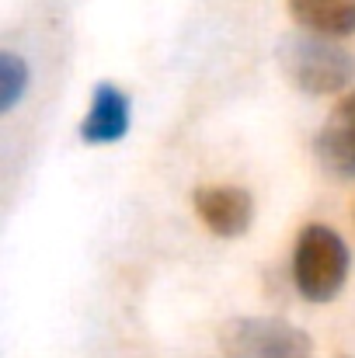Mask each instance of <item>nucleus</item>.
<instances>
[{
  "label": "nucleus",
  "mask_w": 355,
  "mask_h": 358,
  "mask_svg": "<svg viewBox=\"0 0 355 358\" xmlns=\"http://www.w3.org/2000/svg\"><path fill=\"white\" fill-rule=\"evenodd\" d=\"M349 247L335 230L314 223L307 227L296 240V254H293V278L303 299L310 303H328L342 292L345 278H349Z\"/></svg>",
  "instance_id": "f03ea898"
},
{
  "label": "nucleus",
  "mask_w": 355,
  "mask_h": 358,
  "mask_svg": "<svg viewBox=\"0 0 355 358\" xmlns=\"http://www.w3.org/2000/svg\"><path fill=\"white\" fill-rule=\"evenodd\" d=\"M317 160L338 178H355V94L328 112L317 132Z\"/></svg>",
  "instance_id": "39448f33"
},
{
  "label": "nucleus",
  "mask_w": 355,
  "mask_h": 358,
  "mask_svg": "<svg viewBox=\"0 0 355 358\" xmlns=\"http://www.w3.org/2000/svg\"><path fill=\"white\" fill-rule=\"evenodd\" d=\"M129 132V98L116 84H98L91 98V112L81 122V139L91 146L118 143Z\"/></svg>",
  "instance_id": "423d86ee"
},
{
  "label": "nucleus",
  "mask_w": 355,
  "mask_h": 358,
  "mask_svg": "<svg viewBox=\"0 0 355 358\" xmlns=\"http://www.w3.org/2000/svg\"><path fill=\"white\" fill-rule=\"evenodd\" d=\"M192 202H195L199 220L209 227V234H216L223 240L247 234V227L254 220V202L244 188H227V185L199 188L192 195Z\"/></svg>",
  "instance_id": "20e7f679"
},
{
  "label": "nucleus",
  "mask_w": 355,
  "mask_h": 358,
  "mask_svg": "<svg viewBox=\"0 0 355 358\" xmlns=\"http://www.w3.org/2000/svg\"><path fill=\"white\" fill-rule=\"evenodd\" d=\"M289 14L300 28L345 38L355 31V0H289Z\"/></svg>",
  "instance_id": "0eeeda50"
},
{
  "label": "nucleus",
  "mask_w": 355,
  "mask_h": 358,
  "mask_svg": "<svg viewBox=\"0 0 355 358\" xmlns=\"http://www.w3.org/2000/svg\"><path fill=\"white\" fill-rule=\"evenodd\" d=\"M279 66L293 87L303 94H338L352 84L355 56L331 35L296 31L279 42Z\"/></svg>",
  "instance_id": "f257e3e1"
},
{
  "label": "nucleus",
  "mask_w": 355,
  "mask_h": 358,
  "mask_svg": "<svg viewBox=\"0 0 355 358\" xmlns=\"http://www.w3.org/2000/svg\"><path fill=\"white\" fill-rule=\"evenodd\" d=\"M28 87V63L14 52L0 56V112H11Z\"/></svg>",
  "instance_id": "6e6552de"
},
{
  "label": "nucleus",
  "mask_w": 355,
  "mask_h": 358,
  "mask_svg": "<svg viewBox=\"0 0 355 358\" xmlns=\"http://www.w3.org/2000/svg\"><path fill=\"white\" fill-rule=\"evenodd\" d=\"M223 352L227 358H310L314 345L310 338L272 317H251V320H234L223 334Z\"/></svg>",
  "instance_id": "7ed1b4c3"
}]
</instances>
